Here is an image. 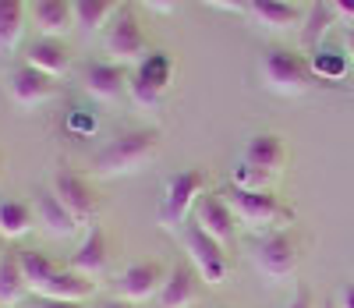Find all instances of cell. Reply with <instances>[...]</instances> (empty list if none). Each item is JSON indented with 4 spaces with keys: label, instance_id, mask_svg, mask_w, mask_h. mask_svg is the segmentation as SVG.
I'll return each instance as SVG.
<instances>
[{
    "label": "cell",
    "instance_id": "11",
    "mask_svg": "<svg viewBox=\"0 0 354 308\" xmlns=\"http://www.w3.org/2000/svg\"><path fill=\"white\" fill-rule=\"evenodd\" d=\"M28 15L39 39H64L75 28V0H32Z\"/></svg>",
    "mask_w": 354,
    "mask_h": 308
},
{
    "label": "cell",
    "instance_id": "29",
    "mask_svg": "<svg viewBox=\"0 0 354 308\" xmlns=\"http://www.w3.org/2000/svg\"><path fill=\"white\" fill-rule=\"evenodd\" d=\"M205 8H216V11H234V15H241L248 11V0H202Z\"/></svg>",
    "mask_w": 354,
    "mask_h": 308
},
{
    "label": "cell",
    "instance_id": "3",
    "mask_svg": "<svg viewBox=\"0 0 354 308\" xmlns=\"http://www.w3.org/2000/svg\"><path fill=\"white\" fill-rule=\"evenodd\" d=\"M205 181H209V174H205L202 167H185L170 174L167 188H163V202H160V224L177 230V227H188L185 220L195 212L198 199L205 195Z\"/></svg>",
    "mask_w": 354,
    "mask_h": 308
},
{
    "label": "cell",
    "instance_id": "17",
    "mask_svg": "<svg viewBox=\"0 0 354 308\" xmlns=\"http://www.w3.org/2000/svg\"><path fill=\"white\" fill-rule=\"evenodd\" d=\"M248 15L255 25L270 28V33H287L305 21L298 4H283V0H248Z\"/></svg>",
    "mask_w": 354,
    "mask_h": 308
},
{
    "label": "cell",
    "instance_id": "9",
    "mask_svg": "<svg viewBox=\"0 0 354 308\" xmlns=\"http://www.w3.org/2000/svg\"><path fill=\"white\" fill-rule=\"evenodd\" d=\"M50 192H53L57 199H61V202L75 212V220H78V224L96 217V195H93V188H88V181H85L82 174H75V170L61 167V170L53 174Z\"/></svg>",
    "mask_w": 354,
    "mask_h": 308
},
{
    "label": "cell",
    "instance_id": "31",
    "mask_svg": "<svg viewBox=\"0 0 354 308\" xmlns=\"http://www.w3.org/2000/svg\"><path fill=\"white\" fill-rule=\"evenodd\" d=\"M28 308H82V305H75V301H53V298H39V294H32Z\"/></svg>",
    "mask_w": 354,
    "mask_h": 308
},
{
    "label": "cell",
    "instance_id": "28",
    "mask_svg": "<svg viewBox=\"0 0 354 308\" xmlns=\"http://www.w3.org/2000/svg\"><path fill=\"white\" fill-rule=\"evenodd\" d=\"M128 96H131L142 110H153V107L163 100V92H160L156 85H149V82H145V78L135 71V75H131V82H128Z\"/></svg>",
    "mask_w": 354,
    "mask_h": 308
},
{
    "label": "cell",
    "instance_id": "33",
    "mask_svg": "<svg viewBox=\"0 0 354 308\" xmlns=\"http://www.w3.org/2000/svg\"><path fill=\"white\" fill-rule=\"evenodd\" d=\"M142 8H149V11H156V15H170V11L177 8V0H142Z\"/></svg>",
    "mask_w": 354,
    "mask_h": 308
},
{
    "label": "cell",
    "instance_id": "30",
    "mask_svg": "<svg viewBox=\"0 0 354 308\" xmlns=\"http://www.w3.org/2000/svg\"><path fill=\"white\" fill-rule=\"evenodd\" d=\"M330 8L337 18H344L347 25H354V0H330Z\"/></svg>",
    "mask_w": 354,
    "mask_h": 308
},
{
    "label": "cell",
    "instance_id": "27",
    "mask_svg": "<svg viewBox=\"0 0 354 308\" xmlns=\"http://www.w3.org/2000/svg\"><path fill=\"white\" fill-rule=\"evenodd\" d=\"M138 75L149 82V85H156L160 92H167V85H170V78H174V60H170V53H163V50L149 53V60L138 68Z\"/></svg>",
    "mask_w": 354,
    "mask_h": 308
},
{
    "label": "cell",
    "instance_id": "19",
    "mask_svg": "<svg viewBox=\"0 0 354 308\" xmlns=\"http://www.w3.org/2000/svg\"><path fill=\"white\" fill-rule=\"evenodd\" d=\"M36 294L39 298H53V301H75V305H82L85 298H93V280L82 276V273H75V269H57Z\"/></svg>",
    "mask_w": 354,
    "mask_h": 308
},
{
    "label": "cell",
    "instance_id": "16",
    "mask_svg": "<svg viewBox=\"0 0 354 308\" xmlns=\"http://www.w3.org/2000/svg\"><path fill=\"white\" fill-rule=\"evenodd\" d=\"M21 57H25L21 64L36 68V71L50 75V78L64 75V71L71 68V53H68V46H64L61 39H32Z\"/></svg>",
    "mask_w": 354,
    "mask_h": 308
},
{
    "label": "cell",
    "instance_id": "22",
    "mask_svg": "<svg viewBox=\"0 0 354 308\" xmlns=\"http://www.w3.org/2000/svg\"><path fill=\"white\" fill-rule=\"evenodd\" d=\"M32 230V209L18 199H4L0 202V237L18 241Z\"/></svg>",
    "mask_w": 354,
    "mask_h": 308
},
{
    "label": "cell",
    "instance_id": "24",
    "mask_svg": "<svg viewBox=\"0 0 354 308\" xmlns=\"http://www.w3.org/2000/svg\"><path fill=\"white\" fill-rule=\"evenodd\" d=\"M121 0H75V25L85 33H96L110 21V15L117 11Z\"/></svg>",
    "mask_w": 354,
    "mask_h": 308
},
{
    "label": "cell",
    "instance_id": "23",
    "mask_svg": "<svg viewBox=\"0 0 354 308\" xmlns=\"http://www.w3.org/2000/svg\"><path fill=\"white\" fill-rule=\"evenodd\" d=\"M333 8L326 4V0H315L312 4V11L305 15V21H301V43H305V50H319V43H322V36H326V28L333 25Z\"/></svg>",
    "mask_w": 354,
    "mask_h": 308
},
{
    "label": "cell",
    "instance_id": "12",
    "mask_svg": "<svg viewBox=\"0 0 354 308\" xmlns=\"http://www.w3.org/2000/svg\"><path fill=\"white\" fill-rule=\"evenodd\" d=\"M8 89H11L15 107H21V110H32V107H39V103H46V100L57 96L53 78L43 75V71H36V68H28V64H21V68L11 71Z\"/></svg>",
    "mask_w": 354,
    "mask_h": 308
},
{
    "label": "cell",
    "instance_id": "34",
    "mask_svg": "<svg viewBox=\"0 0 354 308\" xmlns=\"http://www.w3.org/2000/svg\"><path fill=\"white\" fill-rule=\"evenodd\" d=\"M344 50H347V60L354 64V25L344 28Z\"/></svg>",
    "mask_w": 354,
    "mask_h": 308
},
{
    "label": "cell",
    "instance_id": "26",
    "mask_svg": "<svg viewBox=\"0 0 354 308\" xmlns=\"http://www.w3.org/2000/svg\"><path fill=\"white\" fill-rule=\"evenodd\" d=\"M18 262H21V276H25V284H28V291H32V294L57 273V266L43 252H18Z\"/></svg>",
    "mask_w": 354,
    "mask_h": 308
},
{
    "label": "cell",
    "instance_id": "7",
    "mask_svg": "<svg viewBox=\"0 0 354 308\" xmlns=\"http://www.w3.org/2000/svg\"><path fill=\"white\" fill-rule=\"evenodd\" d=\"M185 248H188V259H192L195 273L202 276L205 284L216 287V284L227 280V252H223V244L213 241L198 224L185 227Z\"/></svg>",
    "mask_w": 354,
    "mask_h": 308
},
{
    "label": "cell",
    "instance_id": "6",
    "mask_svg": "<svg viewBox=\"0 0 354 308\" xmlns=\"http://www.w3.org/2000/svg\"><path fill=\"white\" fill-rule=\"evenodd\" d=\"M255 266L262 276H270V280H283V276H290L294 269H298L301 262V244L298 237H294L290 230H273L266 234L259 244H255Z\"/></svg>",
    "mask_w": 354,
    "mask_h": 308
},
{
    "label": "cell",
    "instance_id": "21",
    "mask_svg": "<svg viewBox=\"0 0 354 308\" xmlns=\"http://www.w3.org/2000/svg\"><path fill=\"white\" fill-rule=\"evenodd\" d=\"M25 294H28V284L21 276L18 252H4L0 255V305H18L25 301Z\"/></svg>",
    "mask_w": 354,
    "mask_h": 308
},
{
    "label": "cell",
    "instance_id": "13",
    "mask_svg": "<svg viewBox=\"0 0 354 308\" xmlns=\"http://www.w3.org/2000/svg\"><path fill=\"white\" fill-rule=\"evenodd\" d=\"M283 160H287V145H283V138H280L277 132H259V135H252V138L245 142V152H241V163L262 170L266 177L280 174Z\"/></svg>",
    "mask_w": 354,
    "mask_h": 308
},
{
    "label": "cell",
    "instance_id": "25",
    "mask_svg": "<svg viewBox=\"0 0 354 308\" xmlns=\"http://www.w3.org/2000/svg\"><path fill=\"white\" fill-rule=\"evenodd\" d=\"M25 0H0V50H11L21 39Z\"/></svg>",
    "mask_w": 354,
    "mask_h": 308
},
{
    "label": "cell",
    "instance_id": "1",
    "mask_svg": "<svg viewBox=\"0 0 354 308\" xmlns=\"http://www.w3.org/2000/svg\"><path fill=\"white\" fill-rule=\"evenodd\" d=\"M259 78L270 92H277V96H308L315 89H330L326 78L315 75L308 57L283 50V46H273L259 57Z\"/></svg>",
    "mask_w": 354,
    "mask_h": 308
},
{
    "label": "cell",
    "instance_id": "8",
    "mask_svg": "<svg viewBox=\"0 0 354 308\" xmlns=\"http://www.w3.org/2000/svg\"><path fill=\"white\" fill-rule=\"evenodd\" d=\"M128 71L110 64V60H93L82 68V89L85 96H93L96 103H113L121 92H128Z\"/></svg>",
    "mask_w": 354,
    "mask_h": 308
},
{
    "label": "cell",
    "instance_id": "37",
    "mask_svg": "<svg viewBox=\"0 0 354 308\" xmlns=\"http://www.w3.org/2000/svg\"><path fill=\"white\" fill-rule=\"evenodd\" d=\"M283 4H301V0H283Z\"/></svg>",
    "mask_w": 354,
    "mask_h": 308
},
{
    "label": "cell",
    "instance_id": "35",
    "mask_svg": "<svg viewBox=\"0 0 354 308\" xmlns=\"http://www.w3.org/2000/svg\"><path fill=\"white\" fill-rule=\"evenodd\" d=\"M340 308H354V280L340 291Z\"/></svg>",
    "mask_w": 354,
    "mask_h": 308
},
{
    "label": "cell",
    "instance_id": "36",
    "mask_svg": "<svg viewBox=\"0 0 354 308\" xmlns=\"http://www.w3.org/2000/svg\"><path fill=\"white\" fill-rule=\"evenodd\" d=\"M100 308H131V301H124V298H110V301H103Z\"/></svg>",
    "mask_w": 354,
    "mask_h": 308
},
{
    "label": "cell",
    "instance_id": "15",
    "mask_svg": "<svg viewBox=\"0 0 354 308\" xmlns=\"http://www.w3.org/2000/svg\"><path fill=\"white\" fill-rule=\"evenodd\" d=\"M163 280H167V273H163L160 262H135V266H128L121 273V298L131 301V305L135 301H149V298L160 294Z\"/></svg>",
    "mask_w": 354,
    "mask_h": 308
},
{
    "label": "cell",
    "instance_id": "18",
    "mask_svg": "<svg viewBox=\"0 0 354 308\" xmlns=\"http://www.w3.org/2000/svg\"><path fill=\"white\" fill-rule=\"evenodd\" d=\"M106 259H110L106 234H103L100 227H88V234L82 237V244H78V252L71 255V266H68V269L88 276V280H96V276L106 269Z\"/></svg>",
    "mask_w": 354,
    "mask_h": 308
},
{
    "label": "cell",
    "instance_id": "14",
    "mask_svg": "<svg viewBox=\"0 0 354 308\" xmlns=\"http://www.w3.org/2000/svg\"><path fill=\"white\" fill-rule=\"evenodd\" d=\"M198 280L202 276L195 273V266H174L167 273L160 294H156V305L160 308H192L198 301V294H202Z\"/></svg>",
    "mask_w": 354,
    "mask_h": 308
},
{
    "label": "cell",
    "instance_id": "20",
    "mask_svg": "<svg viewBox=\"0 0 354 308\" xmlns=\"http://www.w3.org/2000/svg\"><path fill=\"white\" fill-rule=\"evenodd\" d=\"M36 217H39V224H43L53 237H71L75 227H78L75 212H71L61 199H57L53 192H39V199H36Z\"/></svg>",
    "mask_w": 354,
    "mask_h": 308
},
{
    "label": "cell",
    "instance_id": "10",
    "mask_svg": "<svg viewBox=\"0 0 354 308\" xmlns=\"http://www.w3.org/2000/svg\"><path fill=\"white\" fill-rule=\"evenodd\" d=\"M195 224L209 234L213 241L227 244L234 241V227H238V217H234V209L227 206L223 192H205L195 206Z\"/></svg>",
    "mask_w": 354,
    "mask_h": 308
},
{
    "label": "cell",
    "instance_id": "32",
    "mask_svg": "<svg viewBox=\"0 0 354 308\" xmlns=\"http://www.w3.org/2000/svg\"><path fill=\"white\" fill-rule=\"evenodd\" d=\"M287 308H315V301H312V291H308V287H301L298 294H294V298L287 301Z\"/></svg>",
    "mask_w": 354,
    "mask_h": 308
},
{
    "label": "cell",
    "instance_id": "4",
    "mask_svg": "<svg viewBox=\"0 0 354 308\" xmlns=\"http://www.w3.org/2000/svg\"><path fill=\"white\" fill-rule=\"evenodd\" d=\"M103 53H106V60L110 64H117V68H142L145 60H149V43H145V33H142V25H138V18L128 11V8H121L117 11V18H113V25L106 28V36H103Z\"/></svg>",
    "mask_w": 354,
    "mask_h": 308
},
{
    "label": "cell",
    "instance_id": "5",
    "mask_svg": "<svg viewBox=\"0 0 354 308\" xmlns=\"http://www.w3.org/2000/svg\"><path fill=\"white\" fill-rule=\"evenodd\" d=\"M223 199L234 209V217H238L241 224H248V227L266 230V227L290 224V209H283L280 199L270 188H266V192H248V188H234V184H230V188H223Z\"/></svg>",
    "mask_w": 354,
    "mask_h": 308
},
{
    "label": "cell",
    "instance_id": "2",
    "mask_svg": "<svg viewBox=\"0 0 354 308\" xmlns=\"http://www.w3.org/2000/svg\"><path fill=\"white\" fill-rule=\"evenodd\" d=\"M156 156H160V135L156 132H124V135L110 138L96 152L93 167L103 177H128V174L145 170Z\"/></svg>",
    "mask_w": 354,
    "mask_h": 308
}]
</instances>
